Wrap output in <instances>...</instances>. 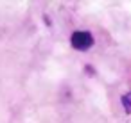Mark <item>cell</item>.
I'll return each instance as SVG.
<instances>
[{"instance_id": "6da1fadb", "label": "cell", "mask_w": 131, "mask_h": 123, "mask_svg": "<svg viewBox=\"0 0 131 123\" xmlns=\"http://www.w3.org/2000/svg\"><path fill=\"white\" fill-rule=\"evenodd\" d=\"M70 43L75 50H88L93 47V36L86 30H75L70 36Z\"/></svg>"}, {"instance_id": "7a4b0ae2", "label": "cell", "mask_w": 131, "mask_h": 123, "mask_svg": "<svg viewBox=\"0 0 131 123\" xmlns=\"http://www.w3.org/2000/svg\"><path fill=\"white\" fill-rule=\"evenodd\" d=\"M122 103H124L126 112H131V93H127V95L122 96Z\"/></svg>"}]
</instances>
